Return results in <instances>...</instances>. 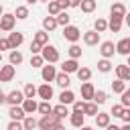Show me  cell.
I'll list each match as a JSON object with an SVG mask.
<instances>
[{
	"label": "cell",
	"instance_id": "cell-1",
	"mask_svg": "<svg viewBox=\"0 0 130 130\" xmlns=\"http://www.w3.org/2000/svg\"><path fill=\"white\" fill-rule=\"evenodd\" d=\"M41 55H43V59L47 63H57L59 61V51H57L55 45H45L43 51H41Z\"/></svg>",
	"mask_w": 130,
	"mask_h": 130
},
{
	"label": "cell",
	"instance_id": "cell-2",
	"mask_svg": "<svg viewBox=\"0 0 130 130\" xmlns=\"http://www.w3.org/2000/svg\"><path fill=\"white\" fill-rule=\"evenodd\" d=\"M59 122H61V120H59L55 114H47V116H43V118L39 120V130H53Z\"/></svg>",
	"mask_w": 130,
	"mask_h": 130
},
{
	"label": "cell",
	"instance_id": "cell-3",
	"mask_svg": "<svg viewBox=\"0 0 130 130\" xmlns=\"http://www.w3.org/2000/svg\"><path fill=\"white\" fill-rule=\"evenodd\" d=\"M14 24H16V16H14V14H10V12H4V14L0 16V30H4V32H10V30L14 28Z\"/></svg>",
	"mask_w": 130,
	"mask_h": 130
},
{
	"label": "cell",
	"instance_id": "cell-4",
	"mask_svg": "<svg viewBox=\"0 0 130 130\" xmlns=\"http://www.w3.org/2000/svg\"><path fill=\"white\" fill-rule=\"evenodd\" d=\"M63 37L69 43H77L81 39V30L77 26H73V24H67V26H63Z\"/></svg>",
	"mask_w": 130,
	"mask_h": 130
},
{
	"label": "cell",
	"instance_id": "cell-5",
	"mask_svg": "<svg viewBox=\"0 0 130 130\" xmlns=\"http://www.w3.org/2000/svg\"><path fill=\"white\" fill-rule=\"evenodd\" d=\"M24 98H26L24 91H20V89H12V91L6 93V104H10V106H22Z\"/></svg>",
	"mask_w": 130,
	"mask_h": 130
},
{
	"label": "cell",
	"instance_id": "cell-6",
	"mask_svg": "<svg viewBox=\"0 0 130 130\" xmlns=\"http://www.w3.org/2000/svg\"><path fill=\"white\" fill-rule=\"evenodd\" d=\"M41 77H43V81H55V77H57V69H55V65L53 63H47V65H43L41 67Z\"/></svg>",
	"mask_w": 130,
	"mask_h": 130
},
{
	"label": "cell",
	"instance_id": "cell-7",
	"mask_svg": "<svg viewBox=\"0 0 130 130\" xmlns=\"http://www.w3.org/2000/svg\"><path fill=\"white\" fill-rule=\"evenodd\" d=\"M14 75H16V69H14V65H12V63H8V65H2V67H0V81H2V83L12 81V79H14Z\"/></svg>",
	"mask_w": 130,
	"mask_h": 130
},
{
	"label": "cell",
	"instance_id": "cell-8",
	"mask_svg": "<svg viewBox=\"0 0 130 130\" xmlns=\"http://www.w3.org/2000/svg\"><path fill=\"white\" fill-rule=\"evenodd\" d=\"M114 53H116V45H114L112 41H104V43H100V55H102L104 59L114 57Z\"/></svg>",
	"mask_w": 130,
	"mask_h": 130
},
{
	"label": "cell",
	"instance_id": "cell-9",
	"mask_svg": "<svg viewBox=\"0 0 130 130\" xmlns=\"http://www.w3.org/2000/svg\"><path fill=\"white\" fill-rule=\"evenodd\" d=\"M93 93H95L93 83L91 81H83L81 83V98H83V102H91L93 100Z\"/></svg>",
	"mask_w": 130,
	"mask_h": 130
},
{
	"label": "cell",
	"instance_id": "cell-10",
	"mask_svg": "<svg viewBox=\"0 0 130 130\" xmlns=\"http://www.w3.org/2000/svg\"><path fill=\"white\" fill-rule=\"evenodd\" d=\"M83 43H85L87 47L100 45V32H98V30H85V32H83Z\"/></svg>",
	"mask_w": 130,
	"mask_h": 130
},
{
	"label": "cell",
	"instance_id": "cell-11",
	"mask_svg": "<svg viewBox=\"0 0 130 130\" xmlns=\"http://www.w3.org/2000/svg\"><path fill=\"white\" fill-rule=\"evenodd\" d=\"M8 116H10V120H20V122H22V120L26 118V112H24L22 106H10Z\"/></svg>",
	"mask_w": 130,
	"mask_h": 130
},
{
	"label": "cell",
	"instance_id": "cell-12",
	"mask_svg": "<svg viewBox=\"0 0 130 130\" xmlns=\"http://www.w3.org/2000/svg\"><path fill=\"white\" fill-rule=\"evenodd\" d=\"M116 53H120V55H124V57L130 55V37L120 39V41L116 43Z\"/></svg>",
	"mask_w": 130,
	"mask_h": 130
},
{
	"label": "cell",
	"instance_id": "cell-13",
	"mask_svg": "<svg viewBox=\"0 0 130 130\" xmlns=\"http://www.w3.org/2000/svg\"><path fill=\"white\" fill-rule=\"evenodd\" d=\"M77 69H79V63H77V59H65L63 61V65H61V71H65V73H77Z\"/></svg>",
	"mask_w": 130,
	"mask_h": 130
},
{
	"label": "cell",
	"instance_id": "cell-14",
	"mask_svg": "<svg viewBox=\"0 0 130 130\" xmlns=\"http://www.w3.org/2000/svg\"><path fill=\"white\" fill-rule=\"evenodd\" d=\"M37 95H39L41 100H47V102H49V100L53 98V87H51L49 83H43V85L37 87Z\"/></svg>",
	"mask_w": 130,
	"mask_h": 130
},
{
	"label": "cell",
	"instance_id": "cell-15",
	"mask_svg": "<svg viewBox=\"0 0 130 130\" xmlns=\"http://www.w3.org/2000/svg\"><path fill=\"white\" fill-rule=\"evenodd\" d=\"M8 41H10V47H12V49H18V47L24 43V35L18 32V30H16V32H8Z\"/></svg>",
	"mask_w": 130,
	"mask_h": 130
},
{
	"label": "cell",
	"instance_id": "cell-16",
	"mask_svg": "<svg viewBox=\"0 0 130 130\" xmlns=\"http://www.w3.org/2000/svg\"><path fill=\"white\" fill-rule=\"evenodd\" d=\"M69 122H71V126L81 128L83 122H85V114H83V112H71V114H69Z\"/></svg>",
	"mask_w": 130,
	"mask_h": 130
},
{
	"label": "cell",
	"instance_id": "cell-17",
	"mask_svg": "<svg viewBox=\"0 0 130 130\" xmlns=\"http://www.w3.org/2000/svg\"><path fill=\"white\" fill-rule=\"evenodd\" d=\"M110 14H112V16H118V18H124V16H126V6H124L122 2H114V4L110 6Z\"/></svg>",
	"mask_w": 130,
	"mask_h": 130
},
{
	"label": "cell",
	"instance_id": "cell-18",
	"mask_svg": "<svg viewBox=\"0 0 130 130\" xmlns=\"http://www.w3.org/2000/svg\"><path fill=\"white\" fill-rule=\"evenodd\" d=\"M57 26H59V22H57V18H55V16H51V14H49V16H45V18H43V28H45L47 32H53Z\"/></svg>",
	"mask_w": 130,
	"mask_h": 130
},
{
	"label": "cell",
	"instance_id": "cell-19",
	"mask_svg": "<svg viewBox=\"0 0 130 130\" xmlns=\"http://www.w3.org/2000/svg\"><path fill=\"white\" fill-rule=\"evenodd\" d=\"M122 24H124V18H118V16H110V20H108V28L112 32H120Z\"/></svg>",
	"mask_w": 130,
	"mask_h": 130
},
{
	"label": "cell",
	"instance_id": "cell-20",
	"mask_svg": "<svg viewBox=\"0 0 130 130\" xmlns=\"http://www.w3.org/2000/svg\"><path fill=\"white\" fill-rule=\"evenodd\" d=\"M55 83H57L59 87H63V89H69V83H71V79H69V73H65V71L57 73V77H55Z\"/></svg>",
	"mask_w": 130,
	"mask_h": 130
},
{
	"label": "cell",
	"instance_id": "cell-21",
	"mask_svg": "<svg viewBox=\"0 0 130 130\" xmlns=\"http://www.w3.org/2000/svg\"><path fill=\"white\" fill-rule=\"evenodd\" d=\"M59 102H61V104H65V106H69V104H73V102H75V93H73L71 89H63V91L59 93Z\"/></svg>",
	"mask_w": 130,
	"mask_h": 130
},
{
	"label": "cell",
	"instance_id": "cell-22",
	"mask_svg": "<svg viewBox=\"0 0 130 130\" xmlns=\"http://www.w3.org/2000/svg\"><path fill=\"white\" fill-rule=\"evenodd\" d=\"M22 108H24V112H26V116H28V114H32V112H37V110H39V104L35 102V98H24Z\"/></svg>",
	"mask_w": 130,
	"mask_h": 130
},
{
	"label": "cell",
	"instance_id": "cell-23",
	"mask_svg": "<svg viewBox=\"0 0 130 130\" xmlns=\"http://www.w3.org/2000/svg\"><path fill=\"white\" fill-rule=\"evenodd\" d=\"M116 75L118 79H124V81H130V67L124 63V65H116Z\"/></svg>",
	"mask_w": 130,
	"mask_h": 130
},
{
	"label": "cell",
	"instance_id": "cell-24",
	"mask_svg": "<svg viewBox=\"0 0 130 130\" xmlns=\"http://www.w3.org/2000/svg\"><path fill=\"white\" fill-rule=\"evenodd\" d=\"M32 41L45 47V45H49V32H47L45 28H43V30H37V32H35V37H32Z\"/></svg>",
	"mask_w": 130,
	"mask_h": 130
},
{
	"label": "cell",
	"instance_id": "cell-25",
	"mask_svg": "<svg viewBox=\"0 0 130 130\" xmlns=\"http://www.w3.org/2000/svg\"><path fill=\"white\" fill-rule=\"evenodd\" d=\"M110 114H106V112H98V116H95V124H98V128H108V124H110Z\"/></svg>",
	"mask_w": 130,
	"mask_h": 130
},
{
	"label": "cell",
	"instance_id": "cell-26",
	"mask_svg": "<svg viewBox=\"0 0 130 130\" xmlns=\"http://www.w3.org/2000/svg\"><path fill=\"white\" fill-rule=\"evenodd\" d=\"M22 61H24L22 53H20L18 49H12V51H10V55H8V63H12V65H20Z\"/></svg>",
	"mask_w": 130,
	"mask_h": 130
},
{
	"label": "cell",
	"instance_id": "cell-27",
	"mask_svg": "<svg viewBox=\"0 0 130 130\" xmlns=\"http://www.w3.org/2000/svg\"><path fill=\"white\" fill-rule=\"evenodd\" d=\"M53 114H55L59 120H63V118H67L71 112H69V108H67L65 104H59V106H55V108H53Z\"/></svg>",
	"mask_w": 130,
	"mask_h": 130
},
{
	"label": "cell",
	"instance_id": "cell-28",
	"mask_svg": "<svg viewBox=\"0 0 130 130\" xmlns=\"http://www.w3.org/2000/svg\"><path fill=\"white\" fill-rule=\"evenodd\" d=\"M79 8H81V12H85V14H89V12H93V10L98 8V2H95V0H81V4H79Z\"/></svg>",
	"mask_w": 130,
	"mask_h": 130
},
{
	"label": "cell",
	"instance_id": "cell-29",
	"mask_svg": "<svg viewBox=\"0 0 130 130\" xmlns=\"http://www.w3.org/2000/svg\"><path fill=\"white\" fill-rule=\"evenodd\" d=\"M75 75H77L79 81H89V79H91V69H89V67H79Z\"/></svg>",
	"mask_w": 130,
	"mask_h": 130
},
{
	"label": "cell",
	"instance_id": "cell-30",
	"mask_svg": "<svg viewBox=\"0 0 130 130\" xmlns=\"http://www.w3.org/2000/svg\"><path fill=\"white\" fill-rule=\"evenodd\" d=\"M98 104L95 102H85V106H83V114L85 116H98Z\"/></svg>",
	"mask_w": 130,
	"mask_h": 130
},
{
	"label": "cell",
	"instance_id": "cell-31",
	"mask_svg": "<svg viewBox=\"0 0 130 130\" xmlns=\"http://www.w3.org/2000/svg\"><path fill=\"white\" fill-rule=\"evenodd\" d=\"M55 18H57V22H59V26H67V24L71 22V16L67 14V10H61V12H59V14L55 16Z\"/></svg>",
	"mask_w": 130,
	"mask_h": 130
},
{
	"label": "cell",
	"instance_id": "cell-32",
	"mask_svg": "<svg viewBox=\"0 0 130 130\" xmlns=\"http://www.w3.org/2000/svg\"><path fill=\"white\" fill-rule=\"evenodd\" d=\"M98 71H102V73H110L112 71V63H110V59H100L98 61Z\"/></svg>",
	"mask_w": 130,
	"mask_h": 130
},
{
	"label": "cell",
	"instance_id": "cell-33",
	"mask_svg": "<svg viewBox=\"0 0 130 130\" xmlns=\"http://www.w3.org/2000/svg\"><path fill=\"white\" fill-rule=\"evenodd\" d=\"M112 89H114V93H124L126 91V81L124 79H114L112 81Z\"/></svg>",
	"mask_w": 130,
	"mask_h": 130
},
{
	"label": "cell",
	"instance_id": "cell-34",
	"mask_svg": "<svg viewBox=\"0 0 130 130\" xmlns=\"http://www.w3.org/2000/svg\"><path fill=\"white\" fill-rule=\"evenodd\" d=\"M106 100H108V93H106L104 89H95V93H93V100H91V102H95L98 106H102V104H106Z\"/></svg>",
	"mask_w": 130,
	"mask_h": 130
},
{
	"label": "cell",
	"instance_id": "cell-35",
	"mask_svg": "<svg viewBox=\"0 0 130 130\" xmlns=\"http://www.w3.org/2000/svg\"><path fill=\"white\" fill-rule=\"evenodd\" d=\"M22 126H24V130H32V128H39V120H35L30 114L22 120Z\"/></svg>",
	"mask_w": 130,
	"mask_h": 130
},
{
	"label": "cell",
	"instance_id": "cell-36",
	"mask_svg": "<svg viewBox=\"0 0 130 130\" xmlns=\"http://www.w3.org/2000/svg\"><path fill=\"white\" fill-rule=\"evenodd\" d=\"M14 16H16V20H24V18H28V6H16Z\"/></svg>",
	"mask_w": 130,
	"mask_h": 130
},
{
	"label": "cell",
	"instance_id": "cell-37",
	"mask_svg": "<svg viewBox=\"0 0 130 130\" xmlns=\"http://www.w3.org/2000/svg\"><path fill=\"white\" fill-rule=\"evenodd\" d=\"M67 53H69L71 59H79V57H81V47H79L77 43H71V47L67 49Z\"/></svg>",
	"mask_w": 130,
	"mask_h": 130
},
{
	"label": "cell",
	"instance_id": "cell-38",
	"mask_svg": "<svg viewBox=\"0 0 130 130\" xmlns=\"http://www.w3.org/2000/svg\"><path fill=\"white\" fill-rule=\"evenodd\" d=\"M39 114H43V116H47V114H53V106L47 102V100H43L41 104H39V110H37Z\"/></svg>",
	"mask_w": 130,
	"mask_h": 130
},
{
	"label": "cell",
	"instance_id": "cell-39",
	"mask_svg": "<svg viewBox=\"0 0 130 130\" xmlns=\"http://www.w3.org/2000/svg\"><path fill=\"white\" fill-rule=\"evenodd\" d=\"M47 10H49V14H51V16H57V14L61 12V6H59V2H57V0H51V2L47 4Z\"/></svg>",
	"mask_w": 130,
	"mask_h": 130
},
{
	"label": "cell",
	"instance_id": "cell-40",
	"mask_svg": "<svg viewBox=\"0 0 130 130\" xmlns=\"http://www.w3.org/2000/svg\"><path fill=\"white\" fill-rule=\"evenodd\" d=\"M93 30H98L100 35H102L104 30H108V20H106V18H98V20L93 22Z\"/></svg>",
	"mask_w": 130,
	"mask_h": 130
},
{
	"label": "cell",
	"instance_id": "cell-41",
	"mask_svg": "<svg viewBox=\"0 0 130 130\" xmlns=\"http://www.w3.org/2000/svg\"><path fill=\"white\" fill-rule=\"evenodd\" d=\"M45 63H47V61L43 59L41 53H39V55H30V65H32V67H43Z\"/></svg>",
	"mask_w": 130,
	"mask_h": 130
},
{
	"label": "cell",
	"instance_id": "cell-42",
	"mask_svg": "<svg viewBox=\"0 0 130 130\" xmlns=\"http://www.w3.org/2000/svg\"><path fill=\"white\" fill-rule=\"evenodd\" d=\"M122 112H124V106H122V104H116V106H112L110 116H114V118H122Z\"/></svg>",
	"mask_w": 130,
	"mask_h": 130
},
{
	"label": "cell",
	"instance_id": "cell-43",
	"mask_svg": "<svg viewBox=\"0 0 130 130\" xmlns=\"http://www.w3.org/2000/svg\"><path fill=\"white\" fill-rule=\"evenodd\" d=\"M22 91H24V95H26V98H35V95H37V87H35L32 83H26Z\"/></svg>",
	"mask_w": 130,
	"mask_h": 130
},
{
	"label": "cell",
	"instance_id": "cell-44",
	"mask_svg": "<svg viewBox=\"0 0 130 130\" xmlns=\"http://www.w3.org/2000/svg\"><path fill=\"white\" fill-rule=\"evenodd\" d=\"M6 130H24V126H22L20 120H10V124L6 126Z\"/></svg>",
	"mask_w": 130,
	"mask_h": 130
},
{
	"label": "cell",
	"instance_id": "cell-45",
	"mask_svg": "<svg viewBox=\"0 0 130 130\" xmlns=\"http://www.w3.org/2000/svg\"><path fill=\"white\" fill-rule=\"evenodd\" d=\"M83 106H85L83 100H75V102L71 104V112H83Z\"/></svg>",
	"mask_w": 130,
	"mask_h": 130
},
{
	"label": "cell",
	"instance_id": "cell-46",
	"mask_svg": "<svg viewBox=\"0 0 130 130\" xmlns=\"http://www.w3.org/2000/svg\"><path fill=\"white\" fill-rule=\"evenodd\" d=\"M41 51H43V45H39V43L32 41V43H30V55H39Z\"/></svg>",
	"mask_w": 130,
	"mask_h": 130
},
{
	"label": "cell",
	"instance_id": "cell-47",
	"mask_svg": "<svg viewBox=\"0 0 130 130\" xmlns=\"http://www.w3.org/2000/svg\"><path fill=\"white\" fill-rule=\"evenodd\" d=\"M8 49L12 51V47H10V41H8V39H0V53H2V51H8Z\"/></svg>",
	"mask_w": 130,
	"mask_h": 130
},
{
	"label": "cell",
	"instance_id": "cell-48",
	"mask_svg": "<svg viewBox=\"0 0 130 130\" xmlns=\"http://www.w3.org/2000/svg\"><path fill=\"white\" fill-rule=\"evenodd\" d=\"M120 104H122L124 108H130V95H126V93H122V98H120Z\"/></svg>",
	"mask_w": 130,
	"mask_h": 130
},
{
	"label": "cell",
	"instance_id": "cell-49",
	"mask_svg": "<svg viewBox=\"0 0 130 130\" xmlns=\"http://www.w3.org/2000/svg\"><path fill=\"white\" fill-rule=\"evenodd\" d=\"M122 120H124V122H130V108H124V112H122Z\"/></svg>",
	"mask_w": 130,
	"mask_h": 130
},
{
	"label": "cell",
	"instance_id": "cell-50",
	"mask_svg": "<svg viewBox=\"0 0 130 130\" xmlns=\"http://www.w3.org/2000/svg\"><path fill=\"white\" fill-rule=\"evenodd\" d=\"M57 2H59V6H61V10H67V8L71 6V4H69V0H57Z\"/></svg>",
	"mask_w": 130,
	"mask_h": 130
},
{
	"label": "cell",
	"instance_id": "cell-51",
	"mask_svg": "<svg viewBox=\"0 0 130 130\" xmlns=\"http://www.w3.org/2000/svg\"><path fill=\"white\" fill-rule=\"evenodd\" d=\"M69 4H71L73 8H79V4H81V0H69Z\"/></svg>",
	"mask_w": 130,
	"mask_h": 130
},
{
	"label": "cell",
	"instance_id": "cell-52",
	"mask_svg": "<svg viewBox=\"0 0 130 130\" xmlns=\"http://www.w3.org/2000/svg\"><path fill=\"white\" fill-rule=\"evenodd\" d=\"M4 102H6V93H4V91H2V89H0V106H2V104H4Z\"/></svg>",
	"mask_w": 130,
	"mask_h": 130
},
{
	"label": "cell",
	"instance_id": "cell-53",
	"mask_svg": "<svg viewBox=\"0 0 130 130\" xmlns=\"http://www.w3.org/2000/svg\"><path fill=\"white\" fill-rule=\"evenodd\" d=\"M124 22H126V26L130 28V12H126V16H124Z\"/></svg>",
	"mask_w": 130,
	"mask_h": 130
},
{
	"label": "cell",
	"instance_id": "cell-54",
	"mask_svg": "<svg viewBox=\"0 0 130 130\" xmlns=\"http://www.w3.org/2000/svg\"><path fill=\"white\" fill-rule=\"evenodd\" d=\"M106 130H120V126H116V124H108Z\"/></svg>",
	"mask_w": 130,
	"mask_h": 130
},
{
	"label": "cell",
	"instance_id": "cell-55",
	"mask_svg": "<svg viewBox=\"0 0 130 130\" xmlns=\"http://www.w3.org/2000/svg\"><path fill=\"white\" fill-rule=\"evenodd\" d=\"M53 130H65V126H63V124H61V122H59V124H57V126H55V128H53Z\"/></svg>",
	"mask_w": 130,
	"mask_h": 130
},
{
	"label": "cell",
	"instance_id": "cell-56",
	"mask_svg": "<svg viewBox=\"0 0 130 130\" xmlns=\"http://www.w3.org/2000/svg\"><path fill=\"white\" fill-rule=\"evenodd\" d=\"M120 130H130V122H124V126H122Z\"/></svg>",
	"mask_w": 130,
	"mask_h": 130
},
{
	"label": "cell",
	"instance_id": "cell-57",
	"mask_svg": "<svg viewBox=\"0 0 130 130\" xmlns=\"http://www.w3.org/2000/svg\"><path fill=\"white\" fill-rule=\"evenodd\" d=\"M79 130H93V128H91V126H85V124H83V126H81Z\"/></svg>",
	"mask_w": 130,
	"mask_h": 130
},
{
	"label": "cell",
	"instance_id": "cell-58",
	"mask_svg": "<svg viewBox=\"0 0 130 130\" xmlns=\"http://www.w3.org/2000/svg\"><path fill=\"white\" fill-rule=\"evenodd\" d=\"M39 0H26V4H37Z\"/></svg>",
	"mask_w": 130,
	"mask_h": 130
},
{
	"label": "cell",
	"instance_id": "cell-59",
	"mask_svg": "<svg viewBox=\"0 0 130 130\" xmlns=\"http://www.w3.org/2000/svg\"><path fill=\"white\" fill-rule=\"evenodd\" d=\"M124 93H126V95H130V87H126V91H124Z\"/></svg>",
	"mask_w": 130,
	"mask_h": 130
},
{
	"label": "cell",
	"instance_id": "cell-60",
	"mask_svg": "<svg viewBox=\"0 0 130 130\" xmlns=\"http://www.w3.org/2000/svg\"><path fill=\"white\" fill-rule=\"evenodd\" d=\"M2 14H4V8H2V4H0V16H2Z\"/></svg>",
	"mask_w": 130,
	"mask_h": 130
},
{
	"label": "cell",
	"instance_id": "cell-61",
	"mask_svg": "<svg viewBox=\"0 0 130 130\" xmlns=\"http://www.w3.org/2000/svg\"><path fill=\"white\" fill-rule=\"evenodd\" d=\"M39 2H47V4H49V2H51V0H39Z\"/></svg>",
	"mask_w": 130,
	"mask_h": 130
},
{
	"label": "cell",
	"instance_id": "cell-62",
	"mask_svg": "<svg viewBox=\"0 0 130 130\" xmlns=\"http://www.w3.org/2000/svg\"><path fill=\"white\" fill-rule=\"evenodd\" d=\"M126 65H128V67H130V55H128V63H126Z\"/></svg>",
	"mask_w": 130,
	"mask_h": 130
},
{
	"label": "cell",
	"instance_id": "cell-63",
	"mask_svg": "<svg viewBox=\"0 0 130 130\" xmlns=\"http://www.w3.org/2000/svg\"><path fill=\"white\" fill-rule=\"evenodd\" d=\"M0 63H2V53H0Z\"/></svg>",
	"mask_w": 130,
	"mask_h": 130
},
{
	"label": "cell",
	"instance_id": "cell-64",
	"mask_svg": "<svg viewBox=\"0 0 130 130\" xmlns=\"http://www.w3.org/2000/svg\"><path fill=\"white\" fill-rule=\"evenodd\" d=\"M0 83H2V81H0Z\"/></svg>",
	"mask_w": 130,
	"mask_h": 130
}]
</instances>
